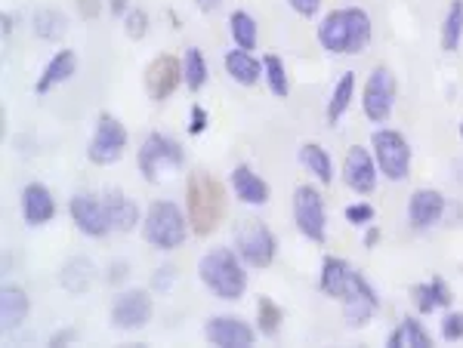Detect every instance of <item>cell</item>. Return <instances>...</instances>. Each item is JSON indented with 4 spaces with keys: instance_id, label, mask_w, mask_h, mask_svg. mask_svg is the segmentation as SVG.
<instances>
[{
    "instance_id": "1",
    "label": "cell",
    "mask_w": 463,
    "mask_h": 348,
    "mask_svg": "<svg viewBox=\"0 0 463 348\" xmlns=\"http://www.w3.org/2000/svg\"><path fill=\"white\" fill-rule=\"evenodd\" d=\"M370 34H374V25H370L368 13L359 10V6H349V10L327 13L325 22L318 25V44H322L327 53L359 56L368 49Z\"/></svg>"
},
{
    "instance_id": "2",
    "label": "cell",
    "mask_w": 463,
    "mask_h": 348,
    "mask_svg": "<svg viewBox=\"0 0 463 348\" xmlns=\"http://www.w3.org/2000/svg\"><path fill=\"white\" fill-rule=\"evenodd\" d=\"M189 204V225L198 238H208L226 219V188L210 173H191L185 186Z\"/></svg>"
},
{
    "instance_id": "3",
    "label": "cell",
    "mask_w": 463,
    "mask_h": 348,
    "mask_svg": "<svg viewBox=\"0 0 463 348\" xmlns=\"http://www.w3.org/2000/svg\"><path fill=\"white\" fill-rule=\"evenodd\" d=\"M241 256L219 247V250H210L208 256L201 259L198 265V274L201 281L208 283V290L217 300H226V302H235L245 296L247 290V274H245V265H241Z\"/></svg>"
},
{
    "instance_id": "4",
    "label": "cell",
    "mask_w": 463,
    "mask_h": 348,
    "mask_svg": "<svg viewBox=\"0 0 463 348\" xmlns=\"http://www.w3.org/2000/svg\"><path fill=\"white\" fill-rule=\"evenodd\" d=\"M142 234H146L148 244L158 247V250H176V247H183L185 238H189V222L183 219V213L176 204L158 201L146 213Z\"/></svg>"
},
{
    "instance_id": "5",
    "label": "cell",
    "mask_w": 463,
    "mask_h": 348,
    "mask_svg": "<svg viewBox=\"0 0 463 348\" xmlns=\"http://www.w3.org/2000/svg\"><path fill=\"white\" fill-rule=\"evenodd\" d=\"M374 158L380 173L387 176L389 182H405L411 176V148L408 139L402 136L398 130H377L374 139Z\"/></svg>"
},
{
    "instance_id": "6",
    "label": "cell",
    "mask_w": 463,
    "mask_h": 348,
    "mask_svg": "<svg viewBox=\"0 0 463 348\" xmlns=\"http://www.w3.org/2000/svg\"><path fill=\"white\" fill-rule=\"evenodd\" d=\"M235 253L247 262L251 268H269L275 259V238L256 219H245L235 229Z\"/></svg>"
},
{
    "instance_id": "7",
    "label": "cell",
    "mask_w": 463,
    "mask_h": 348,
    "mask_svg": "<svg viewBox=\"0 0 463 348\" xmlns=\"http://www.w3.org/2000/svg\"><path fill=\"white\" fill-rule=\"evenodd\" d=\"M139 173L146 182H158L164 170H176L183 167L185 154L180 148V142L161 136V133H152V136L142 139V148H139Z\"/></svg>"
},
{
    "instance_id": "8",
    "label": "cell",
    "mask_w": 463,
    "mask_h": 348,
    "mask_svg": "<svg viewBox=\"0 0 463 348\" xmlns=\"http://www.w3.org/2000/svg\"><path fill=\"white\" fill-rule=\"evenodd\" d=\"M398 96V83L396 74L387 65L374 68L365 83V93H361V109H365L368 120L374 124H387L389 115H393V105Z\"/></svg>"
},
{
    "instance_id": "9",
    "label": "cell",
    "mask_w": 463,
    "mask_h": 348,
    "mask_svg": "<svg viewBox=\"0 0 463 348\" xmlns=\"http://www.w3.org/2000/svg\"><path fill=\"white\" fill-rule=\"evenodd\" d=\"M124 148H127L124 124L115 115H102L96 124V136H93L87 148V158L93 163H99V167H109V163H118L124 158Z\"/></svg>"
},
{
    "instance_id": "10",
    "label": "cell",
    "mask_w": 463,
    "mask_h": 348,
    "mask_svg": "<svg viewBox=\"0 0 463 348\" xmlns=\"http://www.w3.org/2000/svg\"><path fill=\"white\" fill-rule=\"evenodd\" d=\"M294 219H297V229H300L306 238L322 244L325 234H327V219H325V201H322V191L316 186H300L294 191Z\"/></svg>"
},
{
    "instance_id": "11",
    "label": "cell",
    "mask_w": 463,
    "mask_h": 348,
    "mask_svg": "<svg viewBox=\"0 0 463 348\" xmlns=\"http://www.w3.org/2000/svg\"><path fill=\"white\" fill-rule=\"evenodd\" d=\"M71 210V219H75V225L81 229L84 234H90V238H105L115 225H111V216H109V207H105V197L99 201V197L93 195H75L68 204Z\"/></svg>"
},
{
    "instance_id": "12",
    "label": "cell",
    "mask_w": 463,
    "mask_h": 348,
    "mask_svg": "<svg viewBox=\"0 0 463 348\" xmlns=\"http://www.w3.org/2000/svg\"><path fill=\"white\" fill-rule=\"evenodd\" d=\"M111 321L118 330H142L152 321V296L146 290H127L111 305Z\"/></svg>"
},
{
    "instance_id": "13",
    "label": "cell",
    "mask_w": 463,
    "mask_h": 348,
    "mask_svg": "<svg viewBox=\"0 0 463 348\" xmlns=\"http://www.w3.org/2000/svg\"><path fill=\"white\" fill-rule=\"evenodd\" d=\"M183 77H185L183 65L174 59V56H158V59H155L146 71L148 96H152L155 102H164V99H170L176 93V87H180Z\"/></svg>"
},
{
    "instance_id": "14",
    "label": "cell",
    "mask_w": 463,
    "mask_h": 348,
    "mask_svg": "<svg viewBox=\"0 0 463 348\" xmlns=\"http://www.w3.org/2000/svg\"><path fill=\"white\" fill-rule=\"evenodd\" d=\"M377 170L374 167V158L368 154V148L361 145H352L343 161V179L346 186L352 191H359V195H370V191L377 188Z\"/></svg>"
},
{
    "instance_id": "15",
    "label": "cell",
    "mask_w": 463,
    "mask_h": 348,
    "mask_svg": "<svg viewBox=\"0 0 463 348\" xmlns=\"http://www.w3.org/2000/svg\"><path fill=\"white\" fill-rule=\"evenodd\" d=\"M204 333H208V343L217 348H251L256 339L254 326L238 318H210Z\"/></svg>"
},
{
    "instance_id": "16",
    "label": "cell",
    "mask_w": 463,
    "mask_h": 348,
    "mask_svg": "<svg viewBox=\"0 0 463 348\" xmlns=\"http://www.w3.org/2000/svg\"><path fill=\"white\" fill-rule=\"evenodd\" d=\"M361 274L352 272L349 268V262H343L340 256H327L322 262V290L325 296H331V300L343 302L349 293H352V287L359 283Z\"/></svg>"
},
{
    "instance_id": "17",
    "label": "cell",
    "mask_w": 463,
    "mask_h": 348,
    "mask_svg": "<svg viewBox=\"0 0 463 348\" xmlns=\"http://www.w3.org/2000/svg\"><path fill=\"white\" fill-rule=\"evenodd\" d=\"M441 213H445V197H441V191L436 188H420L411 195V204H408V219L414 229H430V225H436L441 219Z\"/></svg>"
},
{
    "instance_id": "18",
    "label": "cell",
    "mask_w": 463,
    "mask_h": 348,
    "mask_svg": "<svg viewBox=\"0 0 463 348\" xmlns=\"http://www.w3.org/2000/svg\"><path fill=\"white\" fill-rule=\"evenodd\" d=\"M377 293L368 287L365 278H359V283L352 287V293L343 300V318L349 326H365L370 321V315L377 311Z\"/></svg>"
},
{
    "instance_id": "19",
    "label": "cell",
    "mask_w": 463,
    "mask_h": 348,
    "mask_svg": "<svg viewBox=\"0 0 463 348\" xmlns=\"http://www.w3.org/2000/svg\"><path fill=\"white\" fill-rule=\"evenodd\" d=\"M22 216H25L28 225H44L56 216L53 195H49L40 182H34V186H28L22 191Z\"/></svg>"
},
{
    "instance_id": "20",
    "label": "cell",
    "mask_w": 463,
    "mask_h": 348,
    "mask_svg": "<svg viewBox=\"0 0 463 348\" xmlns=\"http://www.w3.org/2000/svg\"><path fill=\"white\" fill-rule=\"evenodd\" d=\"M232 188H235V195H238V201L241 204H251V207H263V204L269 201V186L254 173L251 167H247V163L235 167Z\"/></svg>"
},
{
    "instance_id": "21",
    "label": "cell",
    "mask_w": 463,
    "mask_h": 348,
    "mask_svg": "<svg viewBox=\"0 0 463 348\" xmlns=\"http://www.w3.org/2000/svg\"><path fill=\"white\" fill-rule=\"evenodd\" d=\"M28 311H31V302H28L22 287H13L10 283V287L0 290V326L4 330H16L28 318Z\"/></svg>"
},
{
    "instance_id": "22",
    "label": "cell",
    "mask_w": 463,
    "mask_h": 348,
    "mask_svg": "<svg viewBox=\"0 0 463 348\" xmlns=\"http://www.w3.org/2000/svg\"><path fill=\"white\" fill-rule=\"evenodd\" d=\"M59 281H62V287H66V293L84 296L93 287V281H96V268H93V262L87 259V256H77V259L66 262Z\"/></svg>"
},
{
    "instance_id": "23",
    "label": "cell",
    "mask_w": 463,
    "mask_h": 348,
    "mask_svg": "<svg viewBox=\"0 0 463 348\" xmlns=\"http://www.w3.org/2000/svg\"><path fill=\"white\" fill-rule=\"evenodd\" d=\"M77 71V56L75 49H59V53L53 56V59L47 62L44 74H40L38 81V93H49V90L56 87V83H66L71 74Z\"/></svg>"
},
{
    "instance_id": "24",
    "label": "cell",
    "mask_w": 463,
    "mask_h": 348,
    "mask_svg": "<svg viewBox=\"0 0 463 348\" xmlns=\"http://www.w3.org/2000/svg\"><path fill=\"white\" fill-rule=\"evenodd\" d=\"M226 68H229V74L238 83H245V87H254V83L263 77V62L254 59V49L238 47V49H232V53H226Z\"/></svg>"
},
{
    "instance_id": "25",
    "label": "cell",
    "mask_w": 463,
    "mask_h": 348,
    "mask_svg": "<svg viewBox=\"0 0 463 348\" xmlns=\"http://www.w3.org/2000/svg\"><path fill=\"white\" fill-rule=\"evenodd\" d=\"M105 207H109L111 225H115L118 231H133V229H137L139 210H137V204H133L130 197L124 195V191L111 188L109 195H105Z\"/></svg>"
},
{
    "instance_id": "26",
    "label": "cell",
    "mask_w": 463,
    "mask_h": 348,
    "mask_svg": "<svg viewBox=\"0 0 463 348\" xmlns=\"http://www.w3.org/2000/svg\"><path fill=\"white\" fill-rule=\"evenodd\" d=\"M411 293H414L417 311H423V315H430V311H436V309H448V305H451V290H448V283L441 278H432L430 283H420V287H414Z\"/></svg>"
},
{
    "instance_id": "27",
    "label": "cell",
    "mask_w": 463,
    "mask_h": 348,
    "mask_svg": "<svg viewBox=\"0 0 463 348\" xmlns=\"http://www.w3.org/2000/svg\"><path fill=\"white\" fill-rule=\"evenodd\" d=\"M389 345L393 348H430L432 336L423 330V324L420 321H414V318H405V321L393 330V336H389Z\"/></svg>"
},
{
    "instance_id": "28",
    "label": "cell",
    "mask_w": 463,
    "mask_h": 348,
    "mask_svg": "<svg viewBox=\"0 0 463 348\" xmlns=\"http://www.w3.org/2000/svg\"><path fill=\"white\" fill-rule=\"evenodd\" d=\"M352 93H355V74H352V71H346V74L337 81V87H334L331 105H327V124H331V126H337L340 117H343L346 111H349Z\"/></svg>"
},
{
    "instance_id": "29",
    "label": "cell",
    "mask_w": 463,
    "mask_h": 348,
    "mask_svg": "<svg viewBox=\"0 0 463 348\" xmlns=\"http://www.w3.org/2000/svg\"><path fill=\"white\" fill-rule=\"evenodd\" d=\"M300 161L306 163V170H309L316 179L325 182V186L334 179V163H331V158H327L325 148L316 145V142H306V145L300 148Z\"/></svg>"
},
{
    "instance_id": "30",
    "label": "cell",
    "mask_w": 463,
    "mask_h": 348,
    "mask_svg": "<svg viewBox=\"0 0 463 348\" xmlns=\"http://www.w3.org/2000/svg\"><path fill=\"white\" fill-rule=\"evenodd\" d=\"M183 74H185V87H189L191 93H198V90L208 83V62H204V56H201V49H198V47L185 49Z\"/></svg>"
},
{
    "instance_id": "31",
    "label": "cell",
    "mask_w": 463,
    "mask_h": 348,
    "mask_svg": "<svg viewBox=\"0 0 463 348\" xmlns=\"http://www.w3.org/2000/svg\"><path fill=\"white\" fill-rule=\"evenodd\" d=\"M460 38H463V0H454L445 22H441V49L454 53L460 47Z\"/></svg>"
},
{
    "instance_id": "32",
    "label": "cell",
    "mask_w": 463,
    "mask_h": 348,
    "mask_svg": "<svg viewBox=\"0 0 463 348\" xmlns=\"http://www.w3.org/2000/svg\"><path fill=\"white\" fill-rule=\"evenodd\" d=\"M68 31V19L59 10H40L34 16V34L40 40H59Z\"/></svg>"
},
{
    "instance_id": "33",
    "label": "cell",
    "mask_w": 463,
    "mask_h": 348,
    "mask_svg": "<svg viewBox=\"0 0 463 348\" xmlns=\"http://www.w3.org/2000/svg\"><path fill=\"white\" fill-rule=\"evenodd\" d=\"M263 74H266L269 90H272V93H275L278 99H288V93H290V83H288V71H284L281 56L269 53L266 59H263Z\"/></svg>"
},
{
    "instance_id": "34",
    "label": "cell",
    "mask_w": 463,
    "mask_h": 348,
    "mask_svg": "<svg viewBox=\"0 0 463 348\" xmlns=\"http://www.w3.org/2000/svg\"><path fill=\"white\" fill-rule=\"evenodd\" d=\"M229 25H232L235 44H238L241 49H254L256 47V22H254V16H247V13L238 10V13H232Z\"/></svg>"
},
{
    "instance_id": "35",
    "label": "cell",
    "mask_w": 463,
    "mask_h": 348,
    "mask_svg": "<svg viewBox=\"0 0 463 348\" xmlns=\"http://www.w3.org/2000/svg\"><path fill=\"white\" fill-rule=\"evenodd\" d=\"M256 321H260V333L263 336H275L281 330V309L263 296L260 300V309H256Z\"/></svg>"
},
{
    "instance_id": "36",
    "label": "cell",
    "mask_w": 463,
    "mask_h": 348,
    "mask_svg": "<svg viewBox=\"0 0 463 348\" xmlns=\"http://www.w3.org/2000/svg\"><path fill=\"white\" fill-rule=\"evenodd\" d=\"M441 336H445L448 343L463 339V311H448L445 321H441Z\"/></svg>"
},
{
    "instance_id": "37",
    "label": "cell",
    "mask_w": 463,
    "mask_h": 348,
    "mask_svg": "<svg viewBox=\"0 0 463 348\" xmlns=\"http://www.w3.org/2000/svg\"><path fill=\"white\" fill-rule=\"evenodd\" d=\"M146 31H148V16L142 10H133V13H127V34H130L133 40H139V38H146Z\"/></svg>"
},
{
    "instance_id": "38",
    "label": "cell",
    "mask_w": 463,
    "mask_h": 348,
    "mask_svg": "<svg viewBox=\"0 0 463 348\" xmlns=\"http://www.w3.org/2000/svg\"><path fill=\"white\" fill-rule=\"evenodd\" d=\"M346 219L355 225L374 222V207H370V204H352V207H346Z\"/></svg>"
},
{
    "instance_id": "39",
    "label": "cell",
    "mask_w": 463,
    "mask_h": 348,
    "mask_svg": "<svg viewBox=\"0 0 463 348\" xmlns=\"http://www.w3.org/2000/svg\"><path fill=\"white\" fill-rule=\"evenodd\" d=\"M204 130H208V111H204L201 105H195V109H191L189 133H191V136H198V133H204Z\"/></svg>"
},
{
    "instance_id": "40",
    "label": "cell",
    "mask_w": 463,
    "mask_h": 348,
    "mask_svg": "<svg viewBox=\"0 0 463 348\" xmlns=\"http://www.w3.org/2000/svg\"><path fill=\"white\" fill-rule=\"evenodd\" d=\"M290 6H294L300 16H316L318 6H322V0H290Z\"/></svg>"
},
{
    "instance_id": "41",
    "label": "cell",
    "mask_w": 463,
    "mask_h": 348,
    "mask_svg": "<svg viewBox=\"0 0 463 348\" xmlns=\"http://www.w3.org/2000/svg\"><path fill=\"white\" fill-rule=\"evenodd\" d=\"M77 6H81L84 19H96L99 10H102V0H77Z\"/></svg>"
},
{
    "instance_id": "42",
    "label": "cell",
    "mask_w": 463,
    "mask_h": 348,
    "mask_svg": "<svg viewBox=\"0 0 463 348\" xmlns=\"http://www.w3.org/2000/svg\"><path fill=\"white\" fill-rule=\"evenodd\" d=\"M170 278H176V272H174V268H170V265H164V268H161V274H158V278H155L152 287H155V290H161V293H164V290L170 287Z\"/></svg>"
},
{
    "instance_id": "43",
    "label": "cell",
    "mask_w": 463,
    "mask_h": 348,
    "mask_svg": "<svg viewBox=\"0 0 463 348\" xmlns=\"http://www.w3.org/2000/svg\"><path fill=\"white\" fill-rule=\"evenodd\" d=\"M198 6H201L204 13H213V10H219V4H223V0H195Z\"/></svg>"
},
{
    "instance_id": "44",
    "label": "cell",
    "mask_w": 463,
    "mask_h": 348,
    "mask_svg": "<svg viewBox=\"0 0 463 348\" xmlns=\"http://www.w3.org/2000/svg\"><path fill=\"white\" fill-rule=\"evenodd\" d=\"M111 13H115V16H124V13H127V0H111Z\"/></svg>"
},
{
    "instance_id": "45",
    "label": "cell",
    "mask_w": 463,
    "mask_h": 348,
    "mask_svg": "<svg viewBox=\"0 0 463 348\" xmlns=\"http://www.w3.org/2000/svg\"><path fill=\"white\" fill-rule=\"evenodd\" d=\"M377 240H380V231H377V229H370V231L365 234V244H368V247H374Z\"/></svg>"
},
{
    "instance_id": "46",
    "label": "cell",
    "mask_w": 463,
    "mask_h": 348,
    "mask_svg": "<svg viewBox=\"0 0 463 348\" xmlns=\"http://www.w3.org/2000/svg\"><path fill=\"white\" fill-rule=\"evenodd\" d=\"M460 139H463V124H460Z\"/></svg>"
}]
</instances>
